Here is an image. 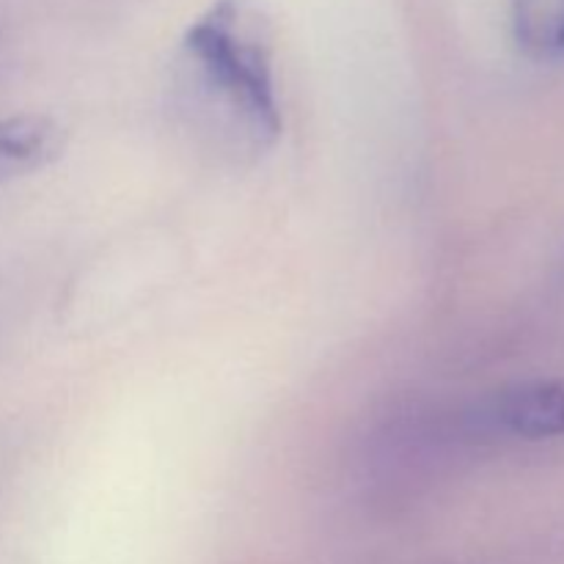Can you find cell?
Masks as SVG:
<instances>
[{"mask_svg":"<svg viewBox=\"0 0 564 564\" xmlns=\"http://www.w3.org/2000/svg\"><path fill=\"white\" fill-rule=\"evenodd\" d=\"M176 97L193 130L224 152H268L281 116L275 28L259 0H213L176 50Z\"/></svg>","mask_w":564,"mask_h":564,"instance_id":"obj_1","label":"cell"},{"mask_svg":"<svg viewBox=\"0 0 564 564\" xmlns=\"http://www.w3.org/2000/svg\"><path fill=\"white\" fill-rule=\"evenodd\" d=\"M66 127L53 116L17 113L0 119V187L61 160Z\"/></svg>","mask_w":564,"mask_h":564,"instance_id":"obj_2","label":"cell"},{"mask_svg":"<svg viewBox=\"0 0 564 564\" xmlns=\"http://www.w3.org/2000/svg\"><path fill=\"white\" fill-rule=\"evenodd\" d=\"M490 422L518 438H560L564 435V386L551 380L512 386L490 402Z\"/></svg>","mask_w":564,"mask_h":564,"instance_id":"obj_3","label":"cell"},{"mask_svg":"<svg viewBox=\"0 0 564 564\" xmlns=\"http://www.w3.org/2000/svg\"><path fill=\"white\" fill-rule=\"evenodd\" d=\"M516 42L538 58L564 55V0H510Z\"/></svg>","mask_w":564,"mask_h":564,"instance_id":"obj_4","label":"cell"}]
</instances>
